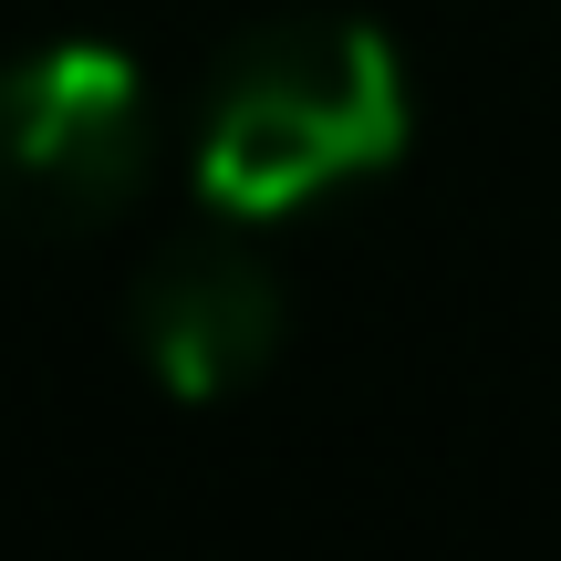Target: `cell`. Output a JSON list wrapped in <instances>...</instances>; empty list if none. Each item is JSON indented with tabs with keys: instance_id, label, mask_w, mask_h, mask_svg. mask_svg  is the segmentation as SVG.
<instances>
[{
	"instance_id": "2",
	"label": "cell",
	"mask_w": 561,
	"mask_h": 561,
	"mask_svg": "<svg viewBox=\"0 0 561 561\" xmlns=\"http://www.w3.org/2000/svg\"><path fill=\"white\" fill-rule=\"evenodd\" d=\"M157 167V115L125 53L104 42H53V53L0 73V219L11 229H94L136 208Z\"/></svg>"
},
{
	"instance_id": "1",
	"label": "cell",
	"mask_w": 561,
	"mask_h": 561,
	"mask_svg": "<svg viewBox=\"0 0 561 561\" xmlns=\"http://www.w3.org/2000/svg\"><path fill=\"white\" fill-rule=\"evenodd\" d=\"M405 157V73L375 21H271L229 42L198 104V198L240 229L322 208Z\"/></svg>"
},
{
	"instance_id": "3",
	"label": "cell",
	"mask_w": 561,
	"mask_h": 561,
	"mask_svg": "<svg viewBox=\"0 0 561 561\" xmlns=\"http://www.w3.org/2000/svg\"><path fill=\"white\" fill-rule=\"evenodd\" d=\"M280 343V291L240 240H178L136 280V354L178 405L240 396Z\"/></svg>"
}]
</instances>
